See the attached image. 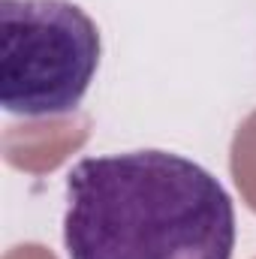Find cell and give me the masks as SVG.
Returning <instances> with one entry per match:
<instances>
[{
    "mask_svg": "<svg viewBox=\"0 0 256 259\" xmlns=\"http://www.w3.org/2000/svg\"><path fill=\"white\" fill-rule=\"evenodd\" d=\"M66 259H232L235 205L181 154L84 157L66 175Z\"/></svg>",
    "mask_w": 256,
    "mask_h": 259,
    "instance_id": "1",
    "label": "cell"
},
{
    "mask_svg": "<svg viewBox=\"0 0 256 259\" xmlns=\"http://www.w3.org/2000/svg\"><path fill=\"white\" fill-rule=\"evenodd\" d=\"M100 66V30L72 0H0V103L52 118L81 106Z\"/></svg>",
    "mask_w": 256,
    "mask_h": 259,
    "instance_id": "2",
    "label": "cell"
}]
</instances>
